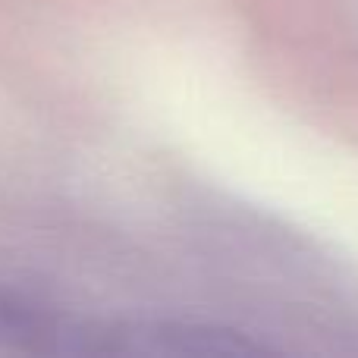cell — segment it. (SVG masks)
I'll list each match as a JSON object with an SVG mask.
<instances>
[{
    "instance_id": "1",
    "label": "cell",
    "mask_w": 358,
    "mask_h": 358,
    "mask_svg": "<svg viewBox=\"0 0 358 358\" xmlns=\"http://www.w3.org/2000/svg\"><path fill=\"white\" fill-rule=\"evenodd\" d=\"M66 334L69 327L50 321L38 305L25 302L10 289H0V346L63 352Z\"/></svg>"
}]
</instances>
